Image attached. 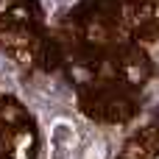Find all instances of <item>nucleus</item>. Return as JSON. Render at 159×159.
I'll list each match as a JSON object with an SVG mask.
<instances>
[{
    "mask_svg": "<svg viewBox=\"0 0 159 159\" xmlns=\"http://www.w3.org/2000/svg\"><path fill=\"white\" fill-rule=\"evenodd\" d=\"M75 145V126L67 120H56L50 126V159H70Z\"/></svg>",
    "mask_w": 159,
    "mask_h": 159,
    "instance_id": "nucleus-1",
    "label": "nucleus"
}]
</instances>
